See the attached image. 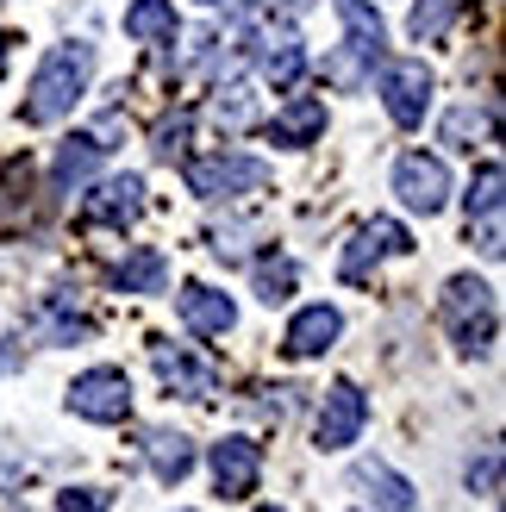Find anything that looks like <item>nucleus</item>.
<instances>
[{
    "instance_id": "nucleus-1",
    "label": "nucleus",
    "mask_w": 506,
    "mask_h": 512,
    "mask_svg": "<svg viewBox=\"0 0 506 512\" xmlns=\"http://www.w3.org/2000/svg\"><path fill=\"white\" fill-rule=\"evenodd\" d=\"M332 7L344 19V44L325 57V82L357 94L363 82H375V69L388 63V25H382V13H375L369 0H332Z\"/></svg>"
},
{
    "instance_id": "nucleus-2",
    "label": "nucleus",
    "mask_w": 506,
    "mask_h": 512,
    "mask_svg": "<svg viewBox=\"0 0 506 512\" xmlns=\"http://www.w3.org/2000/svg\"><path fill=\"white\" fill-rule=\"evenodd\" d=\"M88 75H94V44H82V38L57 44L38 63L32 88H25V125H57L63 113H75V100L88 94Z\"/></svg>"
},
{
    "instance_id": "nucleus-3",
    "label": "nucleus",
    "mask_w": 506,
    "mask_h": 512,
    "mask_svg": "<svg viewBox=\"0 0 506 512\" xmlns=\"http://www.w3.org/2000/svg\"><path fill=\"white\" fill-rule=\"evenodd\" d=\"M444 325H450V338H457L463 356H488L494 350V325H500L488 281H475V275L450 281V288H444Z\"/></svg>"
},
{
    "instance_id": "nucleus-4",
    "label": "nucleus",
    "mask_w": 506,
    "mask_h": 512,
    "mask_svg": "<svg viewBox=\"0 0 506 512\" xmlns=\"http://www.w3.org/2000/svg\"><path fill=\"white\" fill-rule=\"evenodd\" d=\"M188 194L200 200H238V194H263L269 188V163L244 157V150H213V157H188Z\"/></svg>"
},
{
    "instance_id": "nucleus-5",
    "label": "nucleus",
    "mask_w": 506,
    "mask_h": 512,
    "mask_svg": "<svg viewBox=\"0 0 506 512\" xmlns=\"http://www.w3.org/2000/svg\"><path fill=\"white\" fill-rule=\"evenodd\" d=\"M69 413L88 425H125L132 419V375L125 369H82L69 381Z\"/></svg>"
},
{
    "instance_id": "nucleus-6",
    "label": "nucleus",
    "mask_w": 506,
    "mask_h": 512,
    "mask_svg": "<svg viewBox=\"0 0 506 512\" xmlns=\"http://www.w3.org/2000/svg\"><path fill=\"white\" fill-rule=\"evenodd\" d=\"M407 250H413V238H407V225H400V219H369V225H357V238L344 244L338 275L350 281V288H363L382 256H407Z\"/></svg>"
},
{
    "instance_id": "nucleus-7",
    "label": "nucleus",
    "mask_w": 506,
    "mask_h": 512,
    "mask_svg": "<svg viewBox=\"0 0 506 512\" xmlns=\"http://www.w3.org/2000/svg\"><path fill=\"white\" fill-rule=\"evenodd\" d=\"M150 363H157L163 388L182 394V400H213L219 394V363L213 356H194V350L169 344V338H150Z\"/></svg>"
},
{
    "instance_id": "nucleus-8",
    "label": "nucleus",
    "mask_w": 506,
    "mask_h": 512,
    "mask_svg": "<svg viewBox=\"0 0 506 512\" xmlns=\"http://www.w3.org/2000/svg\"><path fill=\"white\" fill-rule=\"evenodd\" d=\"M394 194H400V207L407 213H444V200H450V169L444 157H425V150H407V157L394 163Z\"/></svg>"
},
{
    "instance_id": "nucleus-9",
    "label": "nucleus",
    "mask_w": 506,
    "mask_h": 512,
    "mask_svg": "<svg viewBox=\"0 0 506 512\" xmlns=\"http://www.w3.org/2000/svg\"><path fill=\"white\" fill-rule=\"evenodd\" d=\"M382 107L394 125H425V107H432V69L400 57V63H382Z\"/></svg>"
},
{
    "instance_id": "nucleus-10",
    "label": "nucleus",
    "mask_w": 506,
    "mask_h": 512,
    "mask_svg": "<svg viewBox=\"0 0 506 512\" xmlns=\"http://www.w3.org/2000/svg\"><path fill=\"white\" fill-rule=\"evenodd\" d=\"M363 425H369L363 388L357 381H332V394H325V406H319V425H313V444L319 450H344V444L363 438Z\"/></svg>"
},
{
    "instance_id": "nucleus-11",
    "label": "nucleus",
    "mask_w": 506,
    "mask_h": 512,
    "mask_svg": "<svg viewBox=\"0 0 506 512\" xmlns=\"http://www.w3.org/2000/svg\"><path fill=\"white\" fill-rule=\"evenodd\" d=\"M257 475H263V450L250 444V438H219L213 444V488L225 500L257 494Z\"/></svg>"
},
{
    "instance_id": "nucleus-12",
    "label": "nucleus",
    "mask_w": 506,
    "mask_h": 512,
    "mask_svg": "<svg viewBox=\"0 0 506 512\" xmlns=\"http://www.w3.org/2000/svg\"><path fill=\"white\" fill-rule=\"evenodd\" d=\"M138 213H144V182L138 175H113V182H100L82 200V225H113V232H125Z\"/></svg>"
},
{
    "instance_id": "nucleus-13",
    "label": "nucleus",
    "mask_w": 506,
    "mask_h": 512,
    "mask_svg": "<svg viewBox=\"0 0 506 512\" xmlns=\"http://www.w3.org/2000/svg\"><path fill=\"white\" fill-rule=\"evenodd\" d=\"M338 331H344L338 306H300V313H294V325H288V338H282V356H288V363H307V356H325V350L338 344Z\"/></svg>"
},
{
    "instance_id": "nucleus-14",
    "label": "nucleus",
    "mask_w": 506,
    "mask_h": 512,
    "mask_svg": "<svg viewBox=\"0 0 506 512\" xmlns=\"http://www.w3.org/2000/svg\"><path fill=\"white\" fill-rule=\"evenodd\" d=\"M107 132H75V138H63L57 144V157H50V188L57 194H69V188H82L88 175L100 169V157H107Z\"/></svg>"
},
{
    "instance_id": "nucleus-15",
    "label": "nucleus",
    "mask_w": 506,
    "mask_h": 512,
    "mask_svg": "<svg viewBox=\"0 0 506 512\" xmlns=\"http://www.w3.org/2000/svg\"><path fill=\"white\" fill-rule=\"evenodd\" d=\"M175 306H182L188 331H200V338H225V331L238 325V306H232V294L207 288V281H188V288L175 294Z\"/></svg>"
},
{
    "instance_id": "nucleus-16",
    "label": "nucleus",
    "mask_w": 506,
    "mask_h": 512,
    "mask_svg": "<svg viewBox=\"0 0 506 512\" xmlns=\"http://www.w3.org/2000/svg\"><path fill=\"white\" fill-rule=\"evenodd\" d=\"M319 132H325V100H313V94H294L288 107L269 119V138H275V144H288V150L313 144Z\"/></svg>"
},
{
    "instance_id": "nucleus-17",
    "label": "nucleus",
    "mask_w": 506,
    "mask_h": 512,
    "mask_svg": "<svg viewBox=\"0 0 506 512\" xmlns=\"http://www.w3.org/2000/svg\"><path fill=\"white\" fill-rule=\"evenodd\" d=\"M357 488H363L369 512H413V506H419L413 481H400L388 463H357Z\"/></svg>"
},
{
    "instance_id": "nucleus-18",
    "label": "nucleus",
    "mask_w": 506,
    "mask_h": 512,
    "mask_svg": "<svg viewBox=\"0 0 506 512\" xmlns=\"http://www.w3.org/2000/svg\"><path fill=\"white\" fill-rule=\"evenodd\" d=\"M144 463H150V475H157L163 488H175V481H188V469H194V438H182V431H150Z\"/></svg>"
},
{
    "instance_id": "nucleus-19",
    "label": "nucleus",
    "mask_w": 506,
    "mask_h": 512,
    "mask_svg": "<svg viewBox=\"0 0 506 512\" xmlns=\"http://www.w3.org/2000/svg\"><path fill=\"white\" fill-rule=\"evenodd\" d=\"M125 38H138V44H175V38H182V19H175L169 0H132V7H125Z\"/></svg>"
},
{
    "instance_id": "nucleus-20",
    "label": "nucleus",
    "mask_w": 506,
    "mask_h": 512,
    "mask_svg": "<svg viewBox=\"0 0 506 512\" xmlns=\"http://www.w3.org/2000/svg\"><path fill=\"white\" fill-rule=\"evenodd\" d=\"M113 288H119V294H163V288H169V256L150 250V244L132 250V256L113 269Z\"/></svg>"
},
{
    "instance_id": "nucleus-21",
    "label": "nucleus",
    "mask_w": 506,
    "mask_h": 512,
    "mask_svg": "<svg viewBox=\"0 0 506 512\" xmlns=\"http://www.w3.org/2000/svg\"><path fill=\"white\" fill-rule=\"evenodd\" d=\"M257 44H263V50H257L263 75H269L275 88H294V82H300V69H307V50H300V38H294V32H263Z\"/></svg>"
},
{
    "instance_id": "nucleus-22",
    "label": "nucleus",
    "mask_w": 506,
    "mask_h": 512,
    "mask_svg": "<svg viewBox=\"0 0 506 512\" xmlns=\"http://www.w3.org/2000/svg\"><path fill=\"white\" fill-rule=\"evenodd\" d=\"M294 281H300L294 256H257V263H250V288H257L263 306H282L294 294Z\"/></svg>"
},
{
    "instance_id": "nucleus-23",
    "label": "nucleus",
    "mask_w": 506,
    "mask_h": 512,
    "mask_svg": "<svg viewBox=\"0 0 506 512\" xmlns=\"http://www.w3.org/2000/svg\"><path fill=\"white\" fill-rule=\"evenodd\" d=\"M469 7V0H419L413 7V19H407V32L419 38V44H438L450 25H457V13Z\"/></svg>"
},
{
    "instance_id": "nucleus-24",
    "label": "nucleus",
    "mask_w": 506,
    "mask_h": 512,
    "mask_svg": "<svg viewBox=\"0 0 506 512\" xmlns=\"http://www.w3.org/2000/svg\"><path fill=\"white\" fill-rule=\"evenodd\" d=\"M488 132H494V100H488L482 113H475V107H457V113L444 119V144H450V150H475Z\"/></svg>"
},
{
    "instance_id": "nucleus-25",
    "label": "nucleus",
    "mask_w": 506,
    "mask_h": 512,
    "mask_svg": "<svg viewBox=\"0 0 506 512\" xmlns=\"http://www.w3.org/2000/svg\"><path fill=\"white\" fill-rule=\"evenodd\" d=\"M500 188H506V169H500V163H482V169H475V182H469V194H463L469 219H494V213H500Z\"/></svg>"
},
{
    "instance_id": "nucleus-26",
    "label": "nucleus",
    "mask_w": 506,
    "mask_h": 512,
    "mask_svg": "<svg viewBox=\"0 0 506 512\" xmlns=\"http://www.w3.org/2000/svg\"><path fill=\"white\" fill-rule=\"evenodd\" d=\"M213 125L219 132H250V125H257V100L244 88H219L213 94Z\"/></svg>"
},
{
    "instance_id": "nucleus-27",
    "label": "nucleus",
    "mask_w": 506,
    "mask_h": 512,
    "mask_svg": "<svg viewBox=\"0 0 506 512\" xmlns=\"http://www.w3.org/2000/svg\"><path fill=\"white\" fill-rule=\"evenodd\" d=\"M188 132H194V113L163 119L157 132H150V157H157V163H182L188 157Z\"/></svg>"
},
{
    "instance_id": "nucleus-28",
    "label": "nucleus",
    "mask_w": 506,
    "mask_h": 512,
    "mask_svg": "<svg viewBox=\"0 0 506 512\" xmlns=\"http://www.w3.org/2000/svg\"><path fill=\"white\" fill-rule=\"evenodd\" d=\"M469 488L475 494H500V444L482 450V463H469Z\"/></svg>"
},
{
    "instance_id": "nucleus-29",
    "label": "nucleus",
    "mask_w": 506,
    "mask_h": 512,
    "mask_svg": "<svg viewBox=\"0 0 506 512\" xmlns=\"http://www.w3.org/2000/svg\"><path fill=\"white\" fill-rule=\"evenodd\" d=\"M244 238H257V225H232V232L219 225V232H213V256H219V263H244Z\"/></svg>"
},
{
    "instance_id": "nucleus-30",
    "label": "nucleus",
    "mask_w": 506,
    "mask_h": 512,
    "mask_svg": "<svg viewBox=\"0 0 506 512\" xmlns=\"http://www.w3.org/2000/svg\"><path fill=\"white\" fill-rule=\"evenodd\" d=\"M57 512H107V494L100 488H69V494H57Z\"/></svg>"
},
{
    "instance_id": "nucleus-31",
    "label": "nucleus",
    "mask_w": 506,
    "mask_h": 512,
    "mask_svg": "<svg viewBox=\"0 0 506 512\" xmlns=\"http://www.w3.org/2000/svg\"><path fill=\"white\" fill-rule=\"evenodd\" d=\"M307 7H313V0H275V13H282V19H300Z\"/></svg>"
},
{
    "instance_id": "nucleus-32",
    "label": "nucleus",
    "mask_w": 506,
    "mask_h": 512,
    "mask_svg": "<svg viewBox=\"0 0 506 512\" xmlns=\"http://www.w3.org/2000/svg\"><path fill=\"white\" fill-rule=\"evenodd\" d=\"M13 363H19V356H13V350H0V375H7V369H13Z\"/></svg>"
},
{
    "instance_id": "nucleus-33",
    "label": "nucleus",
    "mask_w": 506,
    "mask_h": 512,
    "mask_svg": "<svg viewBox=\"0 0 506 512\" xmlns=\"http://www.w3.org/2000/svg\"><path fill=\"white\" fill-rule=\"evenodd\" d=\"M0 75H7V38H0Z\"/></svg>"
},
{
    "instance_id": "nucleus-34",
    "label": "nucleus",
    "mask_w": 506,
    "mask_h": 512,
    "mask_svg": "<svg viewBox=\"0 0 506 512\" xmlns=\"http://www.w3.org/2000/svg\"><path fill=\"white\" fill-rule=\"evenodd\" d=\"M207 7H219V0H207ZM232 7H250V0H232Z\"/></svg>"
},
{
    "instance_id": "nucleus-35",
    "label": "nucleus",
    "mask_w": 506,
    "mask_h": 512,
    "mask_svg": "<svg viewBox=\"0 0 506 512\" xmlns=\"http://www.w3.org/2000/svg\"><path fill=\"white\" fill-rule=\"evenodd\" d=\"M263 512H282V506H263Z\"/></svg>"
},
{
    "instance_id": "nucleus-36",
    "label": "nucleus",
    "mask_w": 506,
    "mask_h": 512,
    "mask_svg": "<svg viewBox=\"0 0 506 512\" xmlns=\"http://www.w3.org/2000/svg\"><path fill=\"white\" fill-rule=\"evenodd\" d=\"M0 7H7V0H0Z\"/></svg>"
}]
</instances>
